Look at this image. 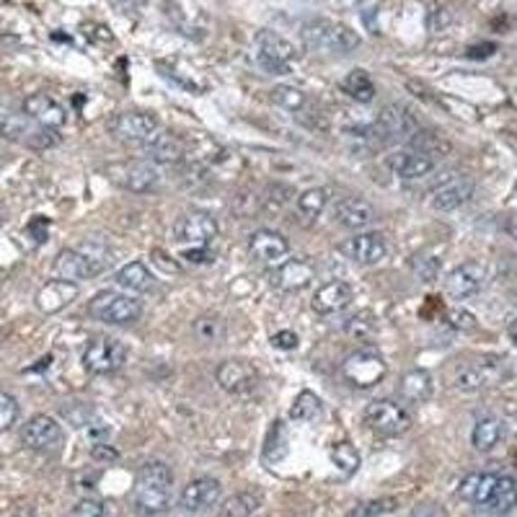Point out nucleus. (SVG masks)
<instances>
[{
	"label": "nucleus",
	"instance_id": "1",
	"mask_svg": "<svg viewBox=\"0 0 517 517\" xmlns=\"http://www.w3.org/2000/svg\"><path fill=\"white\" fill-rule=\"evenodd\" d=\"M171 471L161 460L145 463L138 474L132 504L140 515H161L171 502Z\"/></svg>",
	"mask_w": 517,
	"mask_h": 517
},
{
	"label": "nucleus",
	"instance_id": "2",
	"mask_svg": "<svg viewBox=\"0 0 517 517\" xmlns=\"http://www.w3.org/2000/svg\"><path fill=\"white\" fill-rule=\"evenodd\" d=\"M300 37H303V41L308 44L310 49L326 52V55H347V52L360 47L357 31L350 29V26H344V23H336V21H306L303 29H300Z\"/></svg>",
	"mask_w": 517,
	"mask_h": 517
},
{
	"label": "nucleus",
	"instance_id": "3",
	"mask_svg": "<svg viewBox=\"0 0 517 517\" xmlns=\"http://www.w3.org/2000/svg\"><path fill=\"white\" fill-rule=\"evenodd\" d=\"M88 313L102 324L124 326V324H132L143 316V306L132 295H124L117 290H102L91 298Z\"/></svg>",
	"mask_w": 517,
	"mask_h": 517
},
{
	"label": "nucleus",
	"instance_id": "4",
	"mask_svg": "<svg viewBox=\"0 0 517 517\" xmlns=\"http://www.w3.org/2000/svg\"><path fill=\"white\" fill-rule=\"evenodd\" d=\"M109 264V259H99V246L88 248H62L52 264V272L58 280L65 282H83L96 277Z\"/></svg>",
	"mask_w": 517,
	"mask_h": 517
},
{
	"label": "nucleus",
	"instance_id": "5",
	"mask_svg": "<svg viewBox=\"0 0 517 517\" xmlns=\"http://www.w3.org/2000/svg\"><path fill=\"white\" fill-rule=\"evenodd\" d=\"M365 424L380 437H398L412 427V416L391 398H375L365 409Z\"/></svg>",
	"mask_w": 517,
	"mask_h": 517
},
{
	"label": "nucleus",
	"instance_id": "6",
	"mask_svg": "<svg viewBox=\"0 0 517 517\" xmlns=\"http://www.w3.org/2000/svg\"><path fill=\"white\" fill-rule=\"evenodd\" d=\"M386 360L375 350H357L342 365V375L344 380L354 386V388H372L386 378Z\"/></svg>",
	"mask_w": 517,
	"mask_h": 517
},
{
	"label": "nucleus",
	"instance_id": "7",
	"mask_svg": "<svg viewBox=\"0 0 517 517\" xmlns=\"http://www.w3.org/2000/svg\"><path fill=\"white\" fill-rule=\"evenodd\" d=\"M256 58H259V65L267 70V73H274V76H280V73H288L290 65L295 62L298 58V49H295V44L285 37H280L277 31H259L256 34Z\"/></svg>",
	"mask_w": 517,
	"mask_h": 517
},
{
	"label": "nucleus",
	"instance_id": "8",
	"mask_svg": "<svg viewBox=\"0 0 517 517\" xmlns=\"http://www.w3.org/2000/svg\"><path fill=\"white\" fill-rule=\"evenodd\" d=\"M127 347L111 336H96L83 352V368L91 375H111L124 365Z\"/></svg>",
	"mask_w": 517,
	"mask_h": 517
},
{
	"label": "nucleus",
	"instance_id": "9",
	"mask_svg": "<svg viewBox=\"0 0 517 517\" xmlns=\"http://www.w3.org/2000/svg\"><path fill=\"white\" fill-rule=\"evenodd\" d=\"M0 132L5 140H13V143L26 145L31 150H47L52 145H58V129H49V127H41L34 120H29L26 114L21 117H8L0 124Z\"/></svg>",
	"mask_w": 517,
	"mask_h": 517
},
{
	"label": "nucleus",
	"instance_id": "10",
	"mask_svg": "<svg viewBox=\"0 0 517 517\" xmlns=\"http://www.w3.org/2000/svg\"><path fill=\"white\" fill-rule=\"evenodd\" d=\"M65 440L62 424L55 416L37 414L31 416L23 427H21V442L23 448L34 450V453H55Z\"/></svg>",
	"mask_w": 517,
	"mask_h": 517
},
{
	"label": "nucleus",
	"instance_id": "11",
	"mask_svg": "<svg viewBox=\"0 0 517 517\" xmlns=\"http://www.w3.org/2000/svg\"><path fill=\"white\" fill-rule=\"evenodd\" d=\"M504 375H507L504 360L484 357V360H478V362L463 365L460 370L455 372L453 383L458 391H481V388H489V386L502 383Z\"/></svg>",
	"mask_w": 517,
	"mask_h": 517
},
{
	"label": "nucleus",
	"instance_id": "12",
	"mask_svg": "<svg viewBox=\"0 0 517 517\" xmlns=\"http://www.w3.org/2000/svg\"><path fill=\"white\" fill-rule=\"evenodd\" d=\"M218 233H220L218 220H215L209 212H200V209H192V212L182 215V218L176 220V226H174L176 241L192 248L209 246Z\"/></svg>",
	"mask_w": 517,
	"mask_h": 517
},
{
	"label": "nucleus",
	"instance_id": "13",
	"mask_svg": "<svg viewBox=\"0 0 517 517\" xmlns=\"http://www.w3.org/2000/svg\"><path fill=\"white\" fill-rule=\"evenodd\" d=\"M106 129L122 143L140 145L158 132V120L147 111H122L106 122Z\"/></svg>",
	"mask_w": 517,
	"mask_h": 517
},
{
	"label": "nucleus",
	"instance_id": "14",
	"mask_svg": "<svg viewBox=\"0 0 517 517\" xmlns=\"http://www.w3.org/2000/svg\"><path fill=\"white\" fill-rule=\"evenodd\" d=\"M419 129V124L414 120V114L406 106L391 103L386 106L378 120L372 124V132L383 140V143H396V140H409L414 132Z\"/></svg>",
	"mask_w": 517,
	"mask_h": 517
},
{
	"label": "nucleus",
	"instance_id": "15",
	"mask_svg": "<svg viewBox=\"0 0 517 517\" xmlns=\"http://www.w3.org/2000/svg\"><path fill=\"white\" fill-rule=\"evenodd\" d=\"M474 194V179L466 174H450L445 182L432 189V200L430 205L440 212H453L458 207H463Z\"/></svg>",
	"mask_w": 517,
	"mask_h": 517
},
{
	"label": "nucleus",
	"instance_id": "16",
	"mask_svg": "<svg viewBox=\"0 0 517 517\" xmlns=\"http://www.w3.org/2000/svg\"><path fill=\"white\" fill-rule=\"evenodd\" d=\"M215 378H218L220 388L233 396H246V393L256 391V386H259V372L246 360H226L218 368Z\"/></svg>",
	"mask_w": 517,
	"mask_h": 517
},
{
	"label": "nucleus",
	"instance_id": "17",
	"mask_svg": "<svg viewBox=\"0 0 517 517\" xmlns=\"http://www.w3.org/2000/svg\"><path fill=\"white\" fill-rule=\"evenodd\" d=\"M489 272L481 262H466L445 277V292L455 300H466L486 285Z\"/></svg>",
	"mask_w": 517,
	"mask_h": 517
},
{
	"label": "nucleus",
	"instance_id": "18",
	"mask_svg": "<svg viewBox=\"0 0 517 517\" xmlns=\"http://www.w3.org/2000/svg\"><path fill=\"white\" fill-rule=\"evenodd\" d=\"M313 277H316V269L303 259H285L282 264L269 269L272 288L282 290V292H298V290L308 288Z\"/></svg>",
	"mask_w": 517,
	"mask_h": 517
},
{
	"label": "nucleus",
	"instance_id": "19",
	"mask_svg": "<svg viewBox=\"0 0 517 517\" xmlns=\"http://www.w3.org/2000/svg\"><path fill=\"white\" fill-rule=\"evenodd\" d=\"M248 254L264 267H277L288 259L290 244L277 230H256L248 241Z\"/></svg>",
	"mask_w": 517,
	"mask_h": 517
},
{
	"label": "nucleus",
	"instance_id": "20",
	"mask_svg": "<svg viewBox=\"0 0 517 517\" xmlns=\"http://www.w3.org/2000/svg\"><path fill=\"white\" fill-rule=\"evenodd\" d=\"M342 251L357 264H378L388 254V238L378 230H365L360 236L342 244Z\"/></svg>",
	"mask_w": 517,
	"mask_h": 517
},
{
	"label": "nucleus",
	"instance_id": "21",
	"mask_svg": "<svg viewBox=\"0 0 517 517\" xmlns=\"http://www.w3.org/2000/svg\"><path fill=\"white\" fill-rule=\"evenodd\" d=\"M111 174H114L111 179L117 184L124 186L127 192H135V194H145L158 184V168L150 161H129V164L117 165Z\"/></svg>",
	"mask_w": 517,
	"mask_h": 517
},
{
	"label": "nucleus",
	"instance_id": "22",
	"mask_svg": "<svg viewBox=\"0 0 517 517\" xmlns=\"http://www.w3.org/2000/svg\"><path fill=\"white\" fill-rule=\"evenodd\" d=\"M218 499H220V481L202 476V478L189 481L182 489L179 504L184 507L186 513H205V510L218 504Z\"/></svg>",
	"mask_w": 517,
	"mask_h": 517
},
{
	"label": "nucleus",
	"instance_id": "23",
	"mask_svg": "<svg viewBox=\"0 0 517 517\" xmlns=\"http://www.w3.org/2000/svg\"><path fill=\"white\" fill-rule=\"evenodd\" d=\"M386 165L391 168L396 176H401V179H422V176H427V174H432L434 171V158L409 147V150H396V153H391V156L386 158Z\"/></svg>",
	"mask_w": 517,
	"mask_h": 517
},
{
	"label": "nucleus",
	"instance_id": "24",
	"mask_svg": "<svg viewBox=\"0 0 517 517\" xmlns=\"http://www.w3.org/2000/svg\"><path fill=\"white\" fill-rule=\"evenodd\" d=\"M23 114L29 120H34L41 127H49V129H60L62 124L67 122V114L62 109L60 102H55L52 96L47 94H34L23 102Z\"/></svg>",
	"mask_w": 517,
	"mask_h": 517
},
{
	"label": "nucleus",
	"instance_id": "25",
	"mask_svg": "<svg viewBox=\"0 0 517 517\" xmlns=\"http://www.w3.org/2000/svg\"><path fill=\"white\" fill-rule=\"evenodd\" d=\"M352 300H354V292H352L350 285L344 280H334V282H326V285H321V288L316 290L310 303H313L316 313L331 316V313H342Z\"/></svg>",
	"mask_w": 517,
	"mask_h": 517
},
{
	"label": "nucleus",
	"instance_id": "26",
	"mask_svg": "<svg viewBox=\"0 0 517 517\" xmlns=\"http://www.w3.org/2000/svg\"><path fill=\"white\" fill-rule=\"evenodd\" d=\"M140 147L150 164H179L186 153L184 143L171 132H156L150 140L140 143Z\"/></svg>",
	"mask_w": 517,
	"mask_h": 517
},
{
	"label": "nucleus",
	"instance_id": "27",
	"mask_svg": "<svg viewBox=\"0 0 517 517\" xmlns=\"http://www.w3.org/2000/svg\"><path fill=\"white\" fill-rule=\"evenodd\" d=\"M334 218L336 223L352 230H360V227H368L375 220V207L362 200V197H344L334 205Z\"/></svg>",
	"mask_w": 517,
	"mask_h": 517
},
{
	"label": "nucleus",
	"instance_id": "28",
	"mask_svg": "<svg viewBox=\"0 0 517 517\" xmlns=\"http://www.w3.org/2000/svg\"><path fill=\"white\" fill-rule=\"evenodd\" d=\"M76 298H78V285L76 282L52 280L37 292V308L41 313H58V310L67 308Z\"/></svg>",
	"mask_w": 517,
	"mask_h": 517
},
{
	"label": "nucleus",
	"instance_id": "29",
	"mask_svg": "<svg viewBox=\"0 0 517 517\" xmlns=\"http://www.w3.org/2000/svg\"><path fill=\"white\" fill-rule=\"evenodd\" d=\"M401 396L409 404H427L432 398V375L427 370H409L401 375Z\"/></svg>",
	"mask_w": 517,
	"mask_h": 517
},
{
	"label": "nucleus",
	"instance_id": "30",
	"mask_svg": "<svg viewBox=\"0 0 517 517\" xmlns=\"http://www.w3.org/2000/svg\"><path fill=\"white\" fill-rule=\"evenodd\" d=\"M495 484H496V474H468L463 481H460L458 495L463 496L466 502H471V504L484 507V504L489 502V496H492Z\"/></svg>",
	"mask_w": 517,
	"mask_h": 517
},
{
	"label": "nucleus",
	"instance_id": "31",
	"mask_svg": "<svg viewBox=\"0 0 517 517\" xmlns=\"http://www.w3.org/2000/svg\"><path fill=\"white\" fill-rule=\"evenodd\" d=\"M117 285L129 292H150L156 288V277L150 274V269L143 262H129L117 272Z\"/></svg>",
	"mask_w": 517,
	"mask_h": 517
},
{
	"label": "nucleus",
	"instance_id": "32",
	"mask_svg": "<svg viewBox=\"0 0 517 517\" xmlns=\"http://www.w3.org/2000/svg\"><path fill=\"white\" fill-rule=\"evenodd\" d=\"M517 504V481L510 478V476H496L495 489H492V496L489 502L484 504V510L495 513V515H504L510 513Z\"/></svg>",
	"mask_w": 517,
	"mask_h": 517
},
{
	"label": "nucleus",
	"instance_id": "33",
	"mask_svg": "<svg viewBox=\"0 0 517 517\" xmlns=\"http://www.w3.org/2000/svg\"><path fill=\"white\" fill-rule=\"evenodd\" d=\"M502 437H504V424H502V419L486 416V419H481V422L474 427L471 445H474L478 453H489V450H495L496 445L502 442Z\"/></svg>",
	"mask_w": 517,
	"mask_h": 517
},
{
	"label": "nucleus",
	"instance_id": "34",
	"mask_svg": "<svg viewBox=\"0 0 517 517\" xmlns=\"http://www.w3.org/2000/svg\"><path fill=\"white\" fill-rule=\"evenodd\" d=\"M342 91L350 96L352 102L357 103H370L375 99V83L372 78L365 73V70H352L344 76V81H342Z\"/></svg>",
	"mask_w": 517,
	"mask_h": 517
},
{
	"label": "nucleus",
	"instance_id": "35",
	"mask_svg": "<svg viewBox=\"0 0 517 517\" xmlns=\"http://www.w3.org/2000/svg\"><path fill=\"white\" fill-rule=\"evenodd\" d=\"M192 334H194L197 342H202V344H218V342H223V336H226V324H223L220 316L205 313V316H200V318L192 324Z\"/></svg>",
	"mask_w": 517,
	"mask_h": 517
},
{
	"label": "nucleus",
	"instance_id": "36",
	"mask_svg": "<svg viewBox=\"0 0 517 517\" xmlns=\"http://www.w3.org/2000/svg\"><path fill=\"white\" fill-rule=\"evenodd\" d=\"M269 96H272L274 106H280V109H285V111H292V114L303 111L306 103H308L306 91H300V88H295V85H274Z\"/></svg>",
	"mask_w": 517,
	"mask_h": 517
},
{
	"label": "nucleus",
	"instance_id": "37",
	"mask_svg": "<svg viewBox=\"0 0 517 517\" xmlns=\"http://www.w3.org/2000/svg\"><path fill=\"white\" fill-rule=\"evenodd\" d=\"M321 414H324V404H321V398L313 391L298 393V398H295V404L290 409V416L295 422H316Z\"/></svg>",
	"mask_w": 517,
	"mask_h": 517
},
{
	"label": "nucleus",
	"instance_id": "38",
	"mask_svg": "<svg viewBox=\"0 0 517 517\" xmlns=\"http://www.w3.org/2000/svg\"><path fill=\"white\" fill-rule=\"evenodd\" d=\"M326 202H329V192L326 189H321V186H316V189H308V192H303L300 197H298V212L313 223L324 209H326Z\"/></svg>",
	"mask_w": 517,
	"mask_h": 517
},
{
	"label": "nucleus",
	"instance_id": "39",
	"mask_svg": "<svg viewBox=\"0 0 517 517\" xmlns=\"http://www.w3.org/2000/svg\"><path fill=\"white\" fill-rule=\"evenodd\" d=\"M262 499L251 492H241V495H233L230 499H226L223 504V517H251L256 510H259Z\"/></svg>",
	"mask_w": 517,
	"mask_h": 517
},
{
	"label": "nucleus",
	"instance_id": "40",
	"mask_svg": "<svg viewBox=\"0 0 517 517\" xmlns=\"http://www.w3.org/2000/svg\"><path fill=\"white\" fill-rule=\"evenodd\" d=\"M329 458L331 463L344 476L354 474L357 466H360V453H357V448H354L352 442H336V445H331Z\"/></svg>",
	"mask_w": 517,
	"mask_h": 517
},
{
	"label": "nucleus",
	"instance_id": "41",
	"mask_svg": "<svg viewBox=\"0 0 517 517\" xmlns=\"http://www.w3.org/2000/svg\"><path fill=\"white\" fill-rule=\"evenodd\" d=\"M375 331H378V324H375V316L368 313V310H360V313H354L350 321L344 324V334L352 336V339H357V342H365V339H370L375 336Z\"/></svg>",
	"mask_w": 517,
	"mask_h": 517
},
{
	"label": "nucleus",
	"instance_id": "42",
	"mask_svg": "<svg viewBox=\"0 0 517 517\" xmlns=\"http://www.w3.org/2000/svg\"><path fill=\"white\" fill-rule=\"evenodd\" d=\"M19 401L11 393L0 391V434L8 432L16 422H19Z\"/></svg>",
	"mask_w": 517,
	"mask_h": 517
},
{
	"label": "nucleus",
	"instance_id": "43",
	"mask_svg": "<svg viewBox=\"0 0 517 517\" xmlns=\"http://www.w3.org/2000/svg\"><path fill=\"white\" fill-rule=\"evenodd\" d=\"M396 510V499H372V502H362L350 513V517H378L393 513Z\"/></svg>",
	"mask_w": 517,
	"mask_h": 517
},
{
	"label": "nucleus",
	"instance_id": "44",
	"mask_svg": "<svg viewBox=\"0 0 517 517\" xmlns=\"http://www.w3.org/2000/svg\"><path fill=\"white\" fill-rule=\"evenodd\" d=\"M70 517H109V513H106V504L102 499H81L70 510Z\"/></svg>",
	"mask_w": 517,
	"mask_h": 517
},
{
	"label": "nucleus",
	"instance_id": "45",
	"mask_svg": "<svg viewBox=\"0 0 517 517\" xmlns=\"http://www.w3.org/2000/svg\"><path fill=\"white\" fill-rule=\"evenodd\" d=\"M272 344L277 350H295L298 347V334L295 331H280V334L272 336Z\"/></svg>",
	"mask_w": 517,
	"mask_h": 517
},
{
	"label": "nucleus",
	"instance_id": "46",
	"mask_svg": "<svg viewBox=\"0 0 517 517\" xmlns=\"http://www.w3.org/2000/svg\"><path fill=\"white\" fill-rule=\"evenodd\" d=\"M209 251H207V246H200V248H186L184 251V259H189L192 264H207L209 262Z\"/></svg>",
	"mask_w": 517,
	"mask_h": 517
},
{
	"label": "nucleus",
	"instance_id": "47",
	"mask_svg": "<svg viewBox=\"0 0 517 517\" xmlns=\"http://www.w3.org/2000/svg\"><path fill=\"white\" fill-rule=\"evenodd\" d=\"M450 318H453V326H458V329H474L476 326V318L466 310H455V313H450Z\"/></svg>",
	"mask_w": 517,
	"mask_h": 517
},
{
	"label": "nucleus",
	"instance_id": "48",
	"mask_svg": "<svg viewBox=\"0 0 517 517\" xmlns=\"http://www.w3.org/2000/svg\"><path fill=\"white\" fill-rule=\"evenodd\" d=\"M507 233H510V236L517 241V215H513V218L507 220Z\"/></svg>",
	"mask_w": 517,
	"mask_h": 517
},
{
	"label": "nucleus",
	"instance_id": "49",
	"mask_svg": "<svg viewBox=\"0 0 517 517\" xmlns=\"http://www.w3.org/2000/svg\"><path fill=\"white\" fill-rule=\"evenodd\" d=\"M510 339H513V344L517 347V316L510 321Z\"/></svg>",
	"mask_w": 517,
	"mask_h": 517
},
{
	"label": "nucleus",
	"instance_id": "50",
	"mask_svg": "<svg viewBox=\"0 0 517 517\" xmlns=\"http://www.w3.org/2000/svg\"><path fill=\"white\" fill-rule=\"evenodd\" d=\"M13 517H37V513H34L31 507H23V510H19Z\"/></svg>",
	"mask_w": 517,
	"mask_h": 517
},
{
	"label": "nucleus",
	"instance_id": "51",
	"mask_svg": "<svg viewBox=\"0 0 517 517\" xmlns=\"http://www.w3.org/2000/svg\"><path fill=\"white\" fill-rule=\"evenodd\" d=\"M0 223H3V209H0Z\"/></svg>",
	"mask_w": 517,
	"mask_h": 517
}]
</instances>
